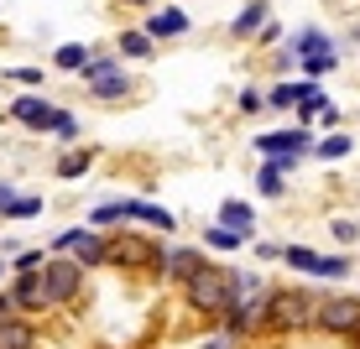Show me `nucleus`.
<instances>
[{"label":"nucleus","mask_w":360,"mask_h":349,"mask_svg":"<svg viewBox=\"0 0 360 349\" xmlns=\"http://www.w3.org/2000/svg\"><path fill=\"white\" fill-rule=\"evenodd\" d=\"M183 303H188V313L209 318V323H225L230 308L240 303V277H235V266H219V261H209L198 277L183 287Z\"/></svg>","instance_id":"obj_1"},{"label":"nucleus","mask_w":360,"mask_h":349,"mask_svg":"<svg viewBox=\"0 0 360 349\" xmlns=\"http://www.w3.org/2000/svg\"><path fill=\"white\" fill-rule=\"evenodd\" d=\"M319 297L314 287H271L266 292V339H292L319 323Z\"/></svg>","instance_id":"obj_2"},{"label":"nucleus","mask_w":360,"mask_h":349,"mask_svg":"<svg viewBox=\"0 0 360 349\" xmlns=\"http://www.w3.org/2000/svg\"><path fill=\"white\" fill-rule=\"evenodd\" d=\"M110 266L131 271V277H152L162 282V245L141 230H110Z\"/></svg>","instance_id":"obj_3"},{"label":"nucleus","mask_w":360,"mask_h":349,"mask_svg":"<svg viewBox=\"0 0 360 349\" xmlns=\"http://www.w3.org/2000/svg\"><path fill=\"white\" fill-rule=\"evenodd\" d=\"M42 287H47V303L53 308H73V303H84V292H89V271H84L73 256H47Z\"/></svg>","instance_id":"obj_4"},{"label":"nucleus","mask_w":360,"mask_h":349,"mask_svg":"<svg viewBox=\"0 0 360 349\" xmlns=\"http://www.w3.org/2000/svg\"><path fill=\"white\" fill-rule=\"evenodd\" d=\"M277 53L292 58V63H314V58H345V42L334 32H324L319 21H303V27L288 32V42H282Z\"/></svg>","instance_id":"obj_5"},{"label":"nucleus","mask_w":360,"mask_h":349,"mask_svg":"<svg viewBox=\"0 0 360 349\" xmlns=\"http://www.w3.org/2000/svg\"><path fill=\"white\" fill-rule=\"evenodd\" d=\"M314 329L350 344L360 334V297L355 292H324V297H319V323H314Z\"/></svg>","instance_id":"obj_6"},{"label":"nucleus","mask_w":360,"mask_h":349,"mask_svg":"<svg viewBox=\"0 0 360 349\" xmlns=\"http://www.w3.org/2000/svg\"><path fill=\"white\" fill-rule=\"evenodd\" d=\"M136 27H141L157 47H162V42H183V37L193 32V16L178 6V0H162V6H157V11H146V16L136 21Z\"/></svg>","instance_id":"obj_7"},{"label":"nucleus","mask_w":360,"mask_h":349,"mask_svg":"<svg viewBox=\"0 0 360 349\" xmlns=\"http://www.w3.org/2000/svg\"><path fill=\"white\" fill-rule=\"evenodd\" d=\"M251 152H262V157H314V131L308 126L262 131V136H251Z\"/></svg>","instance_id":"obj_8"},{"label":"nucleus","mask_w":360,"mask_h":349,"mask_svg":"<svg viewBox=\"0 0 360 349\" xmlns=\"http://www.w3.org/2000/svg\"><path fill=\"white\" fill-rule=\"evenodd\" d=\"M204 266H209V251H204V245H162V282L178 287V292H183V287H188Z\"/></svg>","instance_id":"obj_9"},{"label":"nucleus","mask_w":360,"mask_h":349,"mask_svg":"<svg viewBox=\"0 0 360 349\" xmlns=\"http://www.w3.org/2000/svg\"><path fill=\"white\" fill-rule=\"evenodd\" d=\"M136 89H141V84H136V73H131L126 63L84 84V94H89V99H99V105H131V99H136Z\"/></svg>","instance_id":"obj_10"},{"label":"nucleus","mask_w":360,"mask_h":349,"mask_svg":"<svg viewBox=\"0 0 360 349\" xmlns=\"http://www.w3.org/2000/svg\"><path fill=\"white\" fill-rule=\"evenodd\" d=\"M6 292H11V303H16L21 318H42L47 308H53V303H47V287H42V271H32V277H11Z\"/></svg>","instance_id":"obj_11"},{"label":"nucleus","mask_w":360,"mask_h":349,"mask_svg":"<svg viewBox=\"0 0 360 349\" xmlns=\"http://www.w3.org/2000/svg\"><path fill=\"white\" fill-rule=\"evenodd\" d=\"M266 21H271V0H245V6L225 21V37L230 42H256V32H262Z\"/></svg>","instance_id":"obj_12"},{"label":"nucleus","mask_w":360,"mask_h":349,"mask_svg":"<svg viewBox=\"0 0 360 349\" xmlns=\"http://www.w3.org/2000/svg\"><path fill=\"white\" fill-rule=\"evenodd\" d=\"M319 94V84L314 79H271V89H266V110H277V115H292L303 99H314Z\"/></svg>","instance_id":"obj_13"},{"label":"nucleus","mask_w":360,"mask_h":349,"mask_svg":"<svg viewBox=\"0 0 360 349\" xmlns=\"http://www.w3.org/2000/svg\"><path fill=\"white\" fill-rule=\"evenodd\" d=\"M214 224L235 230L240 240H256V209H251V198H225V204H219V214H214Z\"/></svg>","instance_id":"obj_14"},{"label":"nucleus","mask_w":360,"mask_h":349,"mask_svg":"<svg viewBox=\"0 0 360 349\" xmlns=\"http://www.w3.org/2000/svg\"><path fill=\"white\" fill-rule=\"evenodd\" d=\"M131 224H146L152 235H178V214L152 198H131Z\"/></svg>","instance_id":"obj_15"},{"label":"nucleus","mask_w":360,"mask_h":349,"mask_svg":"<svg viewBox=\"0 0 360 349\" xmlns=\"http://www.w3.org/2000/svg\"><path fill=\"white\" fill-rule=\"evenodd\" d=\"M110 47H115L126 63H152V58H157V42H152V37H146L141 27H120Z\"/></svg>","instance_id":"obj_16"},{"label":"nucleus","mask_w":360,"mask_h":349,"mask_svg":"<svg viewBox=\"0 0 360 349\" xmlns=\"http://www.w3.org/2000/svg\"><path fill=\"white\" fill-rule=\"evenodd\" d=\"M84 224H89V230H126L131 224V198H105V204H94L89 214H84Z\"/></svg>","instance_id":"obj_17"},{"label":"nucleus","mask_w":360,"mask_h":349,"mask_svg":"<svg viewBox=\"0 0 360 349\" xmlns=\"http://www.w3.org/2000/svg\"><path fill=\"white\" fill-rule=\"evenodd\" d=\"M94 157H99L94 146H68V152L53 162V178H58V183H73V178H84V172L94 167Z\"/></svg>","instance_id":"obj_18"},{"label":"nucleus","mask_w":360,"mask_h":349,"mask_svg":"<svg viewBox=\"0 0 360 349\" xmlns=\"http://www.w3.org/2000/svg\"><path fill=\"white\" fill-rule=\"evenodd\" d=\"M0 349H42L32 318H6L0 323Z\"/></svg>","instance_id":"obj_19"},{"label":"nucleus","mask_w":360,"mask_h":349,"mask_svg":"<svg viewBox=\"0 0 360 349\" xmlns=\"http://www.w3.org/2000/svg\"><path fill=\"white\" fill-rule=\"evenodd\" d=\"M89 58H94L89 42H58V47H53V68H58V73H84Z\"/></svg>","instance_id":"obj_20"},{"label":"nucleus","mask_w":360,"mask_h":349,"mask_svg":"<svg viewBox=\"0 0 360 349\" xmlns=\"http://www.w3.org/2000/svg\"><path fill=\"white\" fill-rule=\"evenodd\" d=\"M350 152H355V136L350 131H329L324 141H314V157L319 162H345Z\"/></svg>","instance_id":"obj_21"},{"label":"nucleus","mask_w":360,"mask_h":349,"mask_svg":"<svg viewBox=\"0 0 360 349\" xmlns=\"http://www.w3.org/2000/svg\"><path fill=\"white\" fill-rule=\"evenodd\" d=\"M319 256H324V251H314V245H282L288 271H303V277H314V271H319Z\"/></svg>","instance_id":"obj_22"},{"label":"nucleus","mask_w":360,"mask_h":349,"mask_svg":"<svg viewBox=\"0 0 360 349\" xmlns=\"http://www.w3.org/2000/svg\"><path fill=\"white\" fill-rule=\"evenodd\" d=\"M42 266H47V245H21L16 261H11V277H32Z\"/></svg>","instance_id":"obj_23"},{"label":"nucleus","mask_w":360,"mask_h":349,"mask_svg":"<svg viewBox=\"0 0 360 349\" xmlns=\"http://www.w3.org/2000/svg\"><path fill=\"white\" fill-rule=\"evenodd\" d=\"M42 209H47V198H42V193H21V198H16V204H11V209H6V224H21V219H37V214H42Z\"/></svg>","instance_id":"obj_24"},{"label":"nucleus","mask_w":360,"mask_h":349,"mask_svg":"<svg viewBox=\"0 0 360 349\" xmlns=\"http://www.w3.org/2000/svg\"><path fill=\"white\" fill-rule=\"evenodd\" d=\"M240 235L225 230V224H204V251H240Z\"/></svg>","instance_id":"obj_25"},{"label":"nucleus","mask_w":360,"mask_h":349,"mask_svg":"<svg viewBox=\"0 0 360 349\" xmlns=\"http://www.w3.org/2000/svg\"><path fill=\"white\" fill-rule=\"evenodd\" d=\"M350 271H355V261H350V256H319V271H314V277H324V282H345Z\"/></svg>","instance_id":"obj_26"},{"label":"nucleus","mask_w":360,"mask_h":349,"mask_svg":"<svg viewBox=\"0 0 360 349\" xmlns=\"http://www.w3.org/2000/svg\"><path fill=\"white\" fill-rule=\"evenodd\" d=\"M282 42H288V27H282V21H277V16H271V21H266V27H262V32H256V42H251V53H271V47H282Z\"/></svg>","instance_id":"obj_27"},{"label":"nucleus","mask_w":360,"mask_h":349,"mask_svg":"<svg viewBox=\"0 0 360 349\" xmlns=\"http://www.w3.org/2000/svg\"><path fill=\"white\" fill-rule=\"evenodd\" d=\"M235 110H240V115H262V110H266V89H256V84H245V89L235 94Z\"/></svg>","instance_id":"obj_28"},{"label":"nucleus","mask_w":360,"mask_h":349,"mask_svg":"<svg viewBox=\"0 0 360 349\" xmlns=\"http://www.w3.org/2000/svg\"><path fill=\"white\" fill-rule=\"evenodd\" d=\"M256 193H262V198H282V193H288V183H282L277 178V172H271V167H256Z\"/></svg>","instance_id":"obj_29"},{"label":"nucleus","mask_w":360,"mask_h":349,"mask_svg":"<svg viewBox=\"0 0 360 349\" xmlns=\"http://www.w3.org/2000/svg\"><path fill=\"white\" fill-rule=\"evenodd\" d=\"M329 235H334L340 245H355V240H360V219H329Z\"/></svg>","instance_id":"obj_30"},{"label":"nucleus","mask_w":360,"mask_h":349,"mask_svg":"<svg viewBox=\"0 0 360 349\" xmlns=\"http://www.w3.org/2000/svg\"><path fill=\"white\" fill-rule=\"evenodd\" d=\"M262 167H271L277 178H292V172L303 167V157H262Z\"/></svg>","instance_id":"obj_31"},{"label":"nucleus","mask_w":360,"mask_h":349,"mask_svg":"<svg viewBox=\"0 0 360 349\" xmlns=\"http://www.w3.org/2000/svg\"><path fill=\"white\" fill-rule=\"evenodd\" d=\"M251 256L256 261H282V245L277 240H251Z\"/></svg>","instance_id":"obj_32"},{"label":"nucleus","mask_w":360,"mask_h":349,"mask_svg":"<svg viewBox=\"0 0 360 349\" xmlns=\"http://www.w3.org/2000/svg\"><path fill=\"white\" fill-rule=\"evenodd\" d=\"M198 349H240V339H235V334H225V329H219V334H209V339L198 344Z\"/></svg>","instance_id":"obj_33"},{"label":"nucleus","mask_w":360,"mask_h":349,"mask_svg":"<svg viewBox=\"0 0 360 349\" xmlns=\"http://www.w3.org/2000/svg\"><path fill=\"white\" fill-rule=\"evenodd\" d=\"M16 198H21V188H16L11 178H0V219H6V209L16 204Z\"/></svg>","instance_id":"obj_34"},{"label":"nucleus","mask_w":360,"mask_h":349,"mask_svg":"<svg viewBox=\"0 0 360 349\" xmlns=\"http://www.w3.org/2000/svg\"><path fill=\"white\" fill-rule=\"evenodd\" d=\"M340 120H345V115H340V105L329 99V105H324V115H319V126H324V136H329V131H340Z\"/></svg>","instance_id":"obj_35"},{"label":"nucleus","mask_w":360,"mask_h":349,"mask_svg":"<svg viewBox=\"0 0 360 349\" xmlns=\"http://www.w3.org/2000/svg\"><path fill=\"white\" fill-rule=\"evenodd\" d=\"M110 6H126V11H141V16H146V11H157L162 0H110Z\"/></svg>","instance_id":"obj_36"},{"label":"nucleus","mask_w":360,"mask_h":349,"mask_svg":"<svg viewBox=\"0 0 360 349\" xmlns=\"http://www.w3.org/2000/svg\"><path fill=\"white\" fill-rule=\"evenodd\" d=\"M6 318H21V313H16V303H11V292L0 287V323H6Z\"/></svg>","instance_id":"obj_37"},{"label":"nucleus","mask_w":360,"mask_h":349,"mask_svg":"<svg viewBox=\"0 0 360 349\" xmlns=\"http://www.w3.org/2000/svg\"><path fill=\"white\" fill-rule=\"evenodd\" d=\"M6 282H11V261L0 256V287H6Z\"/></svg>","instance_id":"obj_38"},{"label":"nucleus","mask_w":360,"mask_h":349,"mask_svg":"<svg viewBox=\"0 0 360 349\" xmlns=\"http://www.w3.org/2000/svg\"><path fill=\"white\" fill-rule=\"evenodd\" d=\"M350 349H360V334H355V339H350Z\"/></svg>","instance_id":"obj_39"}]
</instances>
